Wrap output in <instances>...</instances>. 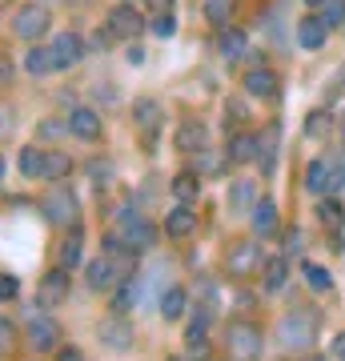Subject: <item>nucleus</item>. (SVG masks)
Here are the masks:
<instances>
[{
	"label": "nucleus",
	"mask_w": 345,
	"mask_h": 361,
	"mask_svg": "<svg viewBox=\"0 0 345 361\" xmlns=\"http://www.w3.org/2000/svg\"><path fill=\"white\" fill-rule=\"evenodd\" d=\"M317 221L325 225L329 233H341V225H345V209L333 201V197H321V205H317Z\"/></svg>",
	"instance_id": "cd10ccee"
},
{
	"label": "nucleus",
	"mask_w": 345,
	"mask_h": 361,
	"mask_svg": "<svg viewBox=\"0 0 345 361\" xmlns=\"http://www.w3.org/2000/svg\"><path fill=\"white\" fill-rule=\"evenodd\" d=\"M265 261H261V245H253V241H241V245L229 253V273H237V277H249L253 269H261Z\"/></svg>",
	"instance_id": "9b49d317"
},
{
	"label": "nucleus",
	"mask_w": 345,
	"mask_h": 361,
	"mask_svg": "<svg viewBox=\"0 0 345 361\" xmlns=\"http://www.w3.org/2000/svg\"><path fill=\"white\" fill-rule=\"evenodd\" d=\"M193 229H197V213H193L189 205H177L165 217V233H169V237H189Z\"/></svg>",
	"instance_id": "b1692460"
},
{
	"label": "nucleus",
	"mask_w": 345,
	"mask_h": 361,
	"mask_svg": "<svg viewBox=\"0 0 345 361\" xmlns=\"http://www.w3.org/2000/svg\"><path fill=\"white\" fill-rule=\"evenodd\" d=\"M68 169H73V161L64 153H56V149H49V173H44V180H61Z\"/></svg>",
	"instance_id": "473e14b6"
},
{
	"label": "nucleus",
	"mask_w": 345,
	"mask_h": 361,
	"mask_svg": "<svg viewBox=\"0 0 345 361\" xmlns=\"http://www.w3.org/2000/svg\"><path fill=\"white\" fill-rule=\"evenodd\" d=\"M80 245H85V233L77 229V225H73V233H68V241H64L61 245V269H77L80 265Z\"/></svg>",
	"instance_id": "c85d7f7f"
},
{
	"label": "nucleus",
	"mask_w": 345,
	"mask_h": 361,
	"mask_svg": "<svg viewBox=\"0 0 345 361\" xmlns=\"http://www.w3.org/2000/svg\"><path fill=\"white\" fill-rule=\"evenodd\" d=\"M305 129H309V137H321V133L329 129V116H325V113H313V116H309Z\"/></svg>",
	"instance_id": "4c0bfd02"
},
{
	"label": "nucleus",
	"mask_w": 345,
	"mask_h": 361,
	"mask_svg": "<svg viewBox=\"0 0 345 361\" xmlns=\"http://www.w3.org/2000/svg\"><path fill=\"white\" fill-rule=\"evenodd\" d=\"M125 56H128V65H141V61H145V49H137V44H133Z\"/></svg>",
	"instance_id": "58836bf2"
},
{
	"label": "nucleus",
	"mask_w": 345,
	"mask_h": 361,
	"mask_svg": "<svg viewBox=\"0 0 345 361\" xmlns=\"http://www.w3.org/2000/svg\"><path fill=\"white\" fill-rule=\"evenodd\" d=\"M205 137H209V133H205L201 121H185V125L177 129V149H181V153H201Z\"/></svg>",
	"instance_id": "412c9836"
},
{
	"label": "nucleus",
	"mask_w": 345,
	"mask_h": 361,
	"mask_svg": "<svg viewBox=\"0 0 345 361\" xmlns=\"http://www.w3.org/2000/svg\"><path fill=\"white\" fill-rule=\"evenodd\" d=\"M345 185V153H325L313 157L305 169V189L317 197H333Z\"/></svg>",
	"instance_id": "f257e3e1"
},
{
	"label": "nucleus",
	"mask_w": 345,
	"mask_h": 361,
	"mask_svg": "<svg viewBox=\"0 0 345 361\" xmlns=\"http://www.w3.org/2000/svg\"><path fill=\"white\" fill-rule=\"evenodd\" d=\"M68 297V269H52L44 281H40V301L44 305H61Z\"/></svg>",
	"instance_id": "a211bd4d"
},
{
	"label": "nucleus",
	"mask_w": 345,
	"mask_h": 361,
	"mask_svg": "<svg viewBox=\"0 0 345 361\" xmlns=\"http://www.w3.org/2000/svg\"><path fill=\"white\" fill-rule=\"evenodd\" d=\"M225 345H229L233 361H257L261 357V329L253 322H233L225 334Z\"/></svg>",
	"instance_id": "7ed1b4c3"
},
{
	"label": "nucleus",
	"mask_w": 345,
	"mask_h": 361,
	"mask_svg": "<svg viewBox=\"0 0 345 361\" xmlns=\"http://www.w3.org/2000/svg\"><path fill=\"white\" fill-rule=\"evenodd\" d=\"M56 68V61H52V49L49 44H32V49L25 52V73H32V77H44V73H52Z\"/></svg>",
	"instance_id": "393cba45"
},
{
	"label": "nucleus",
	"mask_w": 345,
	"mask_h": 361,
	"mask_svg": "<svg viewBox=\"0 0 345 361\" xmlns=\"http://www.w3.org/2000/svg\"><path fill=\"white\" fill-rule=\"evenodd\" d=\"M173 197H177L181 205H197V197H201V177H197V173H177V177H173Z\"/></svg>",
	"instance_id": "a878e982"
},
{
	"label": "nucleus",
	"mask_w": 345,
	"mask_h": 361,
	"mask_svg": "<svg viewBox=\"0 0 345 361\" xmlns=\"http://www.w3.org/2000/svg\"><path fill=\"white\" fill-rule=\"evenodd\" d=\"M109 32L113 37H137L141 32V13L133 4H116L113 13H109Z\"/></svg>",
	"instance_id": "f8f14e48"
},
{
	"label": "nucleus",
	"mask_w": 345,
	"mask_h": 361,
	"mask_svg": "<svg viewBox=\"0 0 345 361\" xmlns=\"http://www.w3.org/2000/svg\"><path fill=\"white\" fill-rule=\"evenodd\" d=\"M0 180H4V157H0Z\"/></svg>",
	"instance_id": "a18cd8bd"
},
{
	"label": "nucleus",
	"mask_w": 345,
	"mask_h": 361,
	"mask_svg": "<svg viewBox=\"0 0 345 361\" xmlns=\"http://www.w3.org/2000/svg\"><path fill=\"white\" fill-rule=\"evenodd\" d=\"M40 209H44V217H49L52 225H77V197L68 193L64 185H56L52 193H44Z\"/></svg>",
	"instance_id": "39448f33"
},
{
	"label": "nucleus",
	"mask_w": 345,
	"mask_h": 361,
	"mask_svg": "<svg viewBox=\"0 0 345 361\" xmlns=\"http://www.w3.org/2000/svg\"><path fill=\"white\" fill-rule=\"evenodd\" d=\"M333 353H337V357H341V361H345V334H341V337H337V341H333Z\"/></svg>",
	"instance_id": "79ce46f5"
},
{
	"label": "nucleus",
	"mask_w": 345,
	"mask_h": 361,
	"mask_svg": "<svg viewBox=\"0 0 345 361\" xmlns=\"http://www.w3.org/2000/svg\"><path fill=\"white\" fill-rule=\"evenodd\" d=\"M285 281H289V261L285 257H269L265 265H261V285H265V293L285 289Z\"/></svg>",
	"instance_id": "6ab92c4d"
},
{
	"label": "nucleus",
	"mask_w": 345,
	"mask_h": 361,
	"mask_svg": "<svg viewBox=\"0 0 345 361\" xmlns=\"http://www.w3.org/2000/svg\"><path fill=\"white\" fill-rule=\"evenodd\" d=\"M185 310H189V293L185 289H165L161 293V313H165V322H177V317H185Z\"/></svg>",
	"instance_id": "bb28decb"
},
{
	"label": "nucleus",
	"mask_w": 345,
	"mask_h": 361,
	"mask_svg": "<svg viewBox=\"0 0 345 361\" xmlns=\"http://www.w3.org/2000/svg\"><path fill=\"white\" fill-rule=\"evenodd\" d=\"M245 89H249V97L269 101V97H277V73L273 68H249L245 73Z\"/></svg>",
	"instance_id": "ddd939ff"
},
{
	"label": "nucleus",
	"mask_w": 345,
	"mask_h": 361,
	"mask_svg": "<svg viewBox=\"0 0 345 361\" xmlns=\"http://www.w3.org/2000/svg\"><path fill=\"white\" fill-rule=\"evenodd\" d=\"M49 8L44 4H25L20 13H16V37H25V40H40L44 32H49Z\"/></svg>",
	"instance_id": "423d86ee"
},
{
	"label": "nucleus",
	"mask_w": 345,
	"mask_h": 361,
	"mask_svg": "<svg viewBox=\"0 0 345 361\" xmlns=\"http://www.w3.org/2000/svg\"><path fill=\"white\" fill-rule=\"evenodd\" d=\"M305 281H309V289H317V293H329L333 289L329 269H321V265H305Z\"/></svg>",
	"instance_id": "2f4dec72"
},
{
	"label": "nucleus",
	"mask_w": 345,
	"mask_h": 361,
	"mask_svg": "<svg viewBox=\"0 0 345 361\" xmlns=\"http://www.w3.org/2000/svg\"><path fill=\"white\" fill-rule=\"evenodd\" d=\"M85 277H89V289H97V293H109V289L116 285V277H121V273H116V261L101 253L97 261H89Z\"/></svg>",
	"instance_id": "9d476101"
},
{
	"label": "nucleus",
	"mask_w": 345,
	"mask_h": 361,
	"mask_svg": "<svg viewBox=\"0 0 345 361\" xmlns=\"http://www.w3.org/2000/svg\"><path fill=\"white\" fill-rule=\"evenodd\" d=\"M205 16L213 20V25H229V16H233V0H205Z\"/></svg>",
	"instance_id": "7c9ffc66"
},
{
	"label": "nucleus",
	"mask_w": 345,
	"mask_h": 361,
	"mask_svg": "<svg viewBox=\"0 0 345 361\" xmlns=\"http://www.w3.org/2000/svg\"><path fill=\"white\" fill-rule=\"evenodd\" d=\"M325 37H329V25H325V20H321V16H305V20H301V25H297V44H301V49H321V44H325Z\"/></svg>",
	"instance_id": "4468645a"
},
{
	"label": "nucleus",
	"mask_w": 345,
	"mask_h": 361,
	"mask_svg": "<svg viewBox=\"0 0 345 361\" xmlns=\"http://www.w3.org/2000/svg\"><path fill=\"white\" fill-rule=\"evenodd\" d=\"M8 337H13V329H8V322H4V317H0V345H4Z\"/></svg>",
	"instance_id": "a19ab883"
},
{
	"label": "nucleus",
	"mask_w": 345,
	"mask_h": 361,
	"mask_svg": "<svg viewBox=\"0 0 345 361\" xmlns=\"http://www.w3.org/2000/svg\"><path fill=\"white\" fill-rule=\"evenodd\" d=\"M321 20H325L329 28L341 25V20H345V0H329V4H325V13H321Z\"/></svg>",
	"instance_id": "f704fd0d"
},
{
	"label": "nucleus",
	"mask_w": 345,
	"mask_h": 361,
	"mask_svg": "<svg viewBox=\"0 0 345 361\" xmlns=\"http://www.w3.org/2000/svg\"><path fill=\"white\" fill-rule=\"evenodd\" d=\"M309 8H325V4H329V0H305Z\"/></svg>",
	"instance_id": "37998d69"
},
{
	"label": "nucleus",
	"mask_w": 345,
	"mask_h": 361,
	"mask_svg": "<svg viewBox=\"0 0 345 361\" xmlns=\"http://www.w3.org/2000/svg\"><path fill=\"white\" fill-rule=\"evenodd\" d=\"M133 301H137V285H133V277H128V281L116 289V310H128Z\"/></svg>",
	"instance_id": "c9c22d12"
},
{
	"label": "nucleus",
	"mask_w": 345,
	"mask_h": 361,
	"mask_svg": "<svg viewBox=\"0 0 345 361\" xmlns=\"http://www.w3.org/2000/svg\"><path fill=\"white\" fill-rule=\"evenodd\" d=\"M49 49H52L56 68H73V65H80V56H85V40H80L77 32H61Z\"/></svg>",
	"instance_id": "6e6552de"
},
{
	"label": "nucleus",
	"mask_w": 345,
	"mask_h": 361,
	"mask_svg": "<svg viewBox=\"0 0 345 361\" xmlns=\"http://www.w3.org/2000/svg\"><path fill=\"white\" fill-rule=\"evenodd\" d=\"M28 345L40 349V353L56 349L61 345V325L52 322V317H44V313H37V317L28 322Z\"/></svg>",
	"instance_id": "0eeeda50"
},
{
	"label": "nucleus",
	"mask_w": 345,
	"mask_h": 361,
	"mask_svg": "<svg viewBox=\"0 0 345 361\" xmlns=\"http://www.w3.org/2000/svg\"><path fill=\"white\" fill-rule=\"evenodd\" d=\"M149 4H153V8H169V0H149Z\"/></svg>",
	"instance_id": "c03bdc74"
},
{
	"label": "nucleus",
	"mask_w": 345,
	"mask_h": 361,
	"mask_svg": "<svg viewBox=\"0 0 345 361\" xmlns=\"http://www.w3.org/2000/svg\"><path fill=\"white\" fill-rule=\"evenodd\" d=\"M133 116H137V125H141V129L149 133V129H157L161 104H157V101H137V104H133Z\"/></svg>",
	"instance_id": "c756f323"
},
{
	"label": "nucleus",
	"mask_w": 345,
	"mask_h": 361,
	"mask_svg": "<svg viewBox=\"0 0 345 361\" xmlns=\"http://www.w3.org/2000/svg\"><path fill=\"white\" fill-rule=\"evenodd\" d=\"M249 221H253L257 237H269V233L277 229V205H273L269 197H261V201L253 205V213H249Z\"/></svg>",
	"instance_id": "aec40b11"
},
{
	"label": "nucleus",
	"mask_w": 345,
	"mask_h": 361,
	"mask_svg": "<svg viewBox=\"0 0 345 361\" xmlns=\"http://www.w3.org/2000/svg\"><path fill=\"white\" fill-rule=\"evenodd\" d=\"M257 201H261V197H257V185L253 180H233L229 185V213H253V205Z\"/></svg>",
	"instance_id": "dca6fc26"
},
{
	"label": "nucleus",
	"mask_w": 345,
	"mask_h": 361,
	"mask_svg": "<svg viewBox=\"0 0 345 361\" xmlns=\"http://www.w3.org/2000/svg\"><path fill=\"white\" fill-rule=\"evenodd\" d=\"M16 293H20V281L13 273H0V301H13Z\"/></svg>",
	"instance_id": "e433bc0d"
},
{
	"label": "nucleus",
	"mask_w": 345,
	"mask_h": 361,
	"mask_svg": "<svg viewBox=\"0 0 345 361\" xmlns=\"http://www.w3.org/2000/svg\"><path fill=\"white\" fill-rule=\"evenodd\" d=\"M61 361H85V357H80V349H64Z\"/></svg>",
	"instance_id": "ea45409f"
},
{
	"label": "nucleus",
	"mask_w": 345,
	"mask_h": 361,
	"mask_svg": "<svg viewBox=\"0 0 345 361\" xmlns=\"http://www.w3.org/2000/svg\"><path fill=\"white\" fill-rule=\"evenodd\" d=\"M101 341L109 349H116V353H121V349L133 345V325L121 322V317H109V322H101Z\"/></svg>",
	"instance_id": "2eb2a0df"
},
{
	"label": "nucleus",
	"mask_w": 345,
	"mask_h": 361,
	"mask_svg": "<svg viewBox=\"0 0 345 361\" xmlns=\"http://www.w3.org/2000/svg\"><path fill=\"white\" fill-rule=\"evenodd\" d=\"M20 173H25L28 180H44V173H49V149H25L20 153Z\"/></svg>",
	"instance_id": "4be33fe9"
},
{
	"label": "nucleus",
	"mask_w": 345,
	"mask_h": 361,
	"mask_svg": "<svg viewBox=\"0 0 345 361\" xmlns=\"http://www.w3.org/2000/svg\"><path fill=\"white\" fill-rule=\"evenodd\" d=\"M245 52H249V37L241 28H221V56L225 61H245Z\"/></svg>",
	"instance_id": "5701e85b"
},
{
	"label": "nucleus",
	"mask_w": 345,
	"mask_h": 361,
	"mask_svg": "<svg viewBox=\"0 0 345 361\" xmlns=\"http://www.w3.org/2000/svg\"><path fill=\"white\" fill-rule=\"evenodd\" d=\"M257 149H261V137H253V133H237L225 153H229L233 165H249V161H257Z\"/></svg>",
	"instance_id": "f3484780"
},
{
	"label": "nucleus",
	"mask_w": 345,
	"mask_h": 361,
	"mask_svg": "<svg viewBox=\"0 0 345 361\" xmlns=\"http://www.w3.org/2000/svg\"><path fill=\"white\" fill-rule=\"evenodd\" d=\"M305 361H325V357H317V353H313V357H305Z\"/></svg>",
	"instance_id": "49530a36"
},
{
	"label": "nucleus",
	"mask_w": 345,
	"mask_h": 361,
	"mask_svg": "<svg viewBox=\"0 0 345 361\" xmlns=\"http://www.w3.org/2000/svg\"><path fill=\"white\" fill-rule=\"evenodd\" d=\"M277 337H282L289 349H305L313 337H317V317L309 310H293V313H285L282 325H277Z\"/></svg>",
	"instance_id": "f03ea898"
},
{
	"label": "nucleus",
	"mask_w": 345,
	"mask_h": 361,
	"mask_svg": "<svg viewBox=\"0 0 345 361\" xmlns=\"http://www.w3.org/2000/svg\"><path fill=\"white\" fill-rule=\"evenodd\" d=\"M153 32H157L161 40H169L173 32H177V16H173V13H157V20H153Z\"/></svg>",
	"instance_id": "72a5a7b5"
},
{
	"label": "nucleus",
	"mask_w": 345,
	"mask_h": 361,
	"mask_svg": "<svg viewBox=\"0 0 345 361\" xmlns=\"http://www.w3.org/2000/svg\"><path fill=\"white\" fill-rule=\"evenodd\" d=\"M68 133H77L80 141H97L104 133L101 113H92V109H73V113H68Z\"/></svg>",
	"instance_id": "1a4fd4ad"
},
{
	"label": "nucleus",
	"mask_w": 345,
	"mask_h": 361,
	"mask_svg": "<svg viewBox=\"0 0 345 361\" xmlns=\"http://www.w3.org/2000/svg\"><path fill=\"white\" fill-rule=\"evenodd\" d=\"M116 237H121L133 253H137V249H153L157 245V229L141 217V213H121V233H116Z\"/></svg>",
	"instance_id": "20e7f679"
}]
</instances>
